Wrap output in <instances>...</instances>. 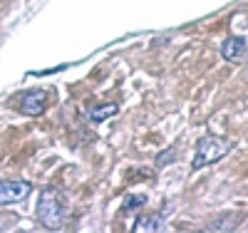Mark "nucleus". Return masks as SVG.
Returning a JSON list of instances; mask_svg holds the SVG:
<instances>
[{
	"mask_svg": "<svg viewBox=\"0 0 248 233\" xmlns=\"http://www.w3.org/2000/svg\"><path fill=\"white\" fill-rule=\"evenodd\" d=\"M37 221L47 231L65 228V206L60 201V194L55 188H43L37 199Z\"/></svg>",
	"mask_w": 248,
	"mask_h": 233,
	"instance_id": "1",
	"label": "nucleus"
},
{
	"mask_svg": "<svg viewBox=\"0 0 248 233\" xmlns=\"http://www.w3.org/2000/svg\"><path fill=\"white\" fill-rule=\"evenodd\" d=\"M231 149H233V144L229 139H221V137H214V134L201 137L196 141V156L191 161V169H194V171H199V169L209 166V164H216V161H221L226 154H229Z\"/></svg>",
	"mask_w": 248,
	"mask_h": 233,
	"instance_id": "2",
	"label": "nucleus"
},
{
	"mask_svg": "<svg viewBox=\"0 0 248 233\" xmlns=\"http://www.w3.org/2000/svg\"><path fill=\"white\" fill-rule=\"evenodd\" d=\"M221 55L231 65H243V62H248V40L246 37H229L221 45Z\"/></svg>",
	"mask_w": 248,
	"mask_h": 233,
	"instance_id": "3",
	"label": "nucleus"
},
{
	"mask_svg": "<svg viewBox=\"0 0 248 233\" xmlns=\"http://www.w3.org/2000/svg\"><path fill=\"white\" fill-rule=\"evenodd\" d=\"M47 107V94L40 92V90H32V92H25L23 97L17 99V109L28 114V117H40Z\"/></svg>",
	"mask_w": 248,
	"mask_h": 233,
	"instance_id": "4",
	"label": "nucleus"
},
{
	"mask_svg": "<svg viewBox=\"0 0 248 233\" xmlns=\"http://www.w3.org/2000/svg\"><path fill=\"white\" fill-rule=\"evenodd\" d=\"M30 188L32 186L28 181H3V179H0V206L17 203V201L28 199Z\"/></svg>",
	"mask_w": 248,
	"mask_h": 233,
	"instance_id": "5",
	"label": "nucleus"
},
{
	"mask_svg": "<svg viewBox=\"0 0 248 233\" xmlns=\"http://www.w3.org/2000/svg\"><path fill=\"white\" fill-rule=\"evenodd\" d=\"M134 231H149V233H161L167 231V214H152V216H141L134 226Z\"/></svg>",
	"mask_w": 248,
	"mask_h": 233,
	"instance_id": "6",
	"label": "nucleus"
},
{
	"mask_svg": "<svg viewBox=\"0 0 248 233\" xmlns=\"http://www.w3.org/2000/svg\"><path fill=\"white\" fill-rule=\"evenodd\" d=\"M119 112V107L114 102H102V104H94V107H87V117L94 122V124H99V122H107L109 117H114Z\"/></svg>",
	"mask_w": 248,
	"mask_h": 233,
	"instance_id": "7",
	"label": "nucleus"
},
{
	"mask_svg": "<svg viewBox=\"0 0 248 233\" xmlns=\"http://www.w3.org/2000/svg\"><path fill=\"white\" fill-rule=\"evenodd\" d=\"M241 218H243L241 214H226V216L211 221V223H209V231H233V228L241 223Z\"/></svg>",
	"mask_w": 248,
	"mask_h": 233,
	"instance_id": "8",
	"label": "nucleus"
},
{
	"mask_svg": "<svg viewBox=\"0 0 248 233\" xmlns=\"http://www.w3.org/2000/svg\"><path fill=\"white\" fill-rule=\"evenodd\" d=\"M141 206H147V196H144V194H132V196H127L122 211H124V214H134V211H139Z\"/></svg>",
	"mask_w": 248,
	"mask_h": 233,
	"instance_id": "9",
	"label": "nucleus"
},
{
	"mask_svg": "<svg viewBox=\"0 0 248 233\" xmlns=\"http://www.w3.org/2000/svg\"><path fill=\"white\" fill-rule=\"evenodd\" d=\"M176 159V149H167V152H161L156 156V169H164V164L167 161H174Z\"/></svg>",
	"mask_w": 248,
	"mask_h": 233,
	"instance_id": "10",
	"label": "nucleus"
}]
</instances>
